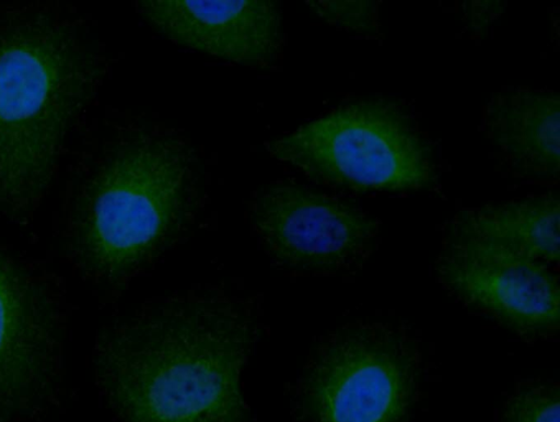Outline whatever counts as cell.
Returning a JSON list of instances; mask_svg holds the SVG:
<instances>
[{
  "label": "cell",
  "mask_w": 560,
  "mask_h": 422,
  "mask_svg": "<svg viewBox=\"0 0 560 422\" xmlns=\"http://www.w3.org/2000/svg\"><path fill=\"white\" fill-rule=\"evenodd\" d=\"M438 272L465 303L520 335L536 337L559 328L558 278L540 260L452 234Z\"/></svg>",
  "instance_id": "obj_7"
},
{
  "label": "cell",
  "mask_w": 560,
  "mask_h": 422,
  "mask_svg": "<svg viewBox=\"0 0 560 422\" xmlns=\"http://www.w3.org/2000/svg\"><path fill=\"white\" fill-rule=\"evenodd\" d=\"M139 9L174 43L231 62L267 67L281 48V16L275 1L142 0Z\"/></svg>",
  "instance_id": "obj_9"
},
{
  "label": "cell",
  "mask_w": 560,
  "mask_h": 422,
  "mask_svg": "<svg viewBox=\"0 0 560 422\" xmlns=\"http://www.w3.org/2000/svg\"><path fill=\"white\" fill-rule=\"evenodd\" d=\"M254 221L279 260L312 269L355 260L377 233L375 221L359 209L293 184L266 189L255 203Z\"/></svg>",
  "instance_id": "obj_8"
},
{
  "label": "cell",
  "mask_w": 560,
  "mask_h": 422,
  "mask_svg": "<svg viewBox=\"0 0 560 422\" xmlns=\"http://www.w3.org/2000/svg\"><path fill=\"white\" fill-rule=\"evenodd\" d=\"M492 142L526 175L558 177L560 171V97L518 90L497 95L487 106Z\"/></svg>",
  "instance_id": "obj_10"
},
{
  "label": "cell",
  "mask_w": 560,
  "mask_h": 422,
  "mask_svg": "<svg viewBox=\"0 0 560 422\" xmlns=\"http://www.w3.org/2000/svg\"><path fill=\"white\" fill-rule=\"evenodd\" d=\"M192 157L182 141L141 134L120 144L88 186L72 222L78 268L115 283L158 253L185 220Z\"/></svg>",
  "instance_id": "obj_3"
},
{
  "label": "cell",
  "mask_w": 560,
  "mask_h": 422,
  "mask_svg": "<svg viewBox=\"0 0 560 422\" xmlns=\"http://www.w3.org/2000/svg\"><path fill=\"white\" fill-rule=\"evenodd\" d=\"M60 324L48 291L0 249V422L45 407L60 380Z\"/></svg>",
  "instance_id": "obj_6"
},
{
  "label": "cell",
  "mask_w": 560,
  "mask_h": 422,
  "mask_svg": "<svg viewBox=\"0 0 560 422\" xmlns=\"http://www.w3.org/2000/svg\"><path fill=\"white\" fill-rule=\"evenodd\" d=\"M268 150L318 183L357 191L421 189L435 180L428 145L410 118L386 102L339 107Z\"/></svg>",
  "instance_id": "obj_4"
},
{
  "label": "cell",
  "mask_w": 560,
  "mask_h": 422,
  "mask_svg": "<svg viewBox=\"0 0 560 422\" xmlns=\"http://www.w3.org/2000/svg\"><path fill=\"white\" fill-rule=\"evenodd\" d=\"M95 79L68 26L40 13L0 17V212L24 216L40 201Z\"/></svg>",
  "instance_id": "obj_2"
},
{
  "label": "cell",
  "mask_w": 560,
  "mask_h": 422,
  "mask_svg": "<svg viewBox=\"0 0 560 422\" xmlns=\"http://www.w3.org/2000/svg\"><path fill=\"white\" fill-rule=\"evenodd\" d=\"M417 355L398 332L350 328L313 362L305 401L313 422H406L416 391Z\"/></svg>",
  "instance_id": "obj_5"
},
{
  "label": "cell",
  "mask_w": 560,
  "mask_h": 422,
  "mask_svg": "<svg viewBox=\"0 0 560 422\" xmlns=\"http://www.w3.org/2000/svg\"><path fill=\"white\" fill-rule=\"evenodd\" d=\"M248 323L232 307L170 305L106 329L94 368L122 422H244Z\"/></svg>",
  "instance_id": "obj_1"
},
{
  "label": "cell",
  "mask_w": 560,
  "mask_h": 422,
  "mask_svg": "<svg viewBox=\"0 0 560 422\" xmlns=\"http://www.w3.org/2000/svg\"><path fill=\"white\" fill-rule=\"evenodd\" d=\"M559 387L533 384L518 389L509 400L503 422H559Z\"/></svg>",
  "instance_id": "obj_12"
},
{
  "label": "cell",
  "mask_w": 560,
  "mask_h": 422,
  "mask_svg": "<svg viewBox=\"0 0 560 422\" xmlns=\"http://www.w3.org/2000/svg\"><path fill=\"white\" fill-rule=\"evenodd\" d=\"M559 220L560 200L548 194L463 212L454 222L452 234L557 263Z\"/></svg>",
  "instance_id": "obj_11"
},
{
  "label": "cell",
  "mask_w": 560,
  "mask_h": 422,
  "mask_svg": "<svg viewBox=\"0 0 560 422\" xmlns=\"http://www.w3.org/2000/svg\"><path fill=\"white\" fill-rule=\"evenodd\" d=\"M327 22L355 28L373 27V11L368 1H308Z\"/></svg>",
  "instance_id": "obj_13"
}]
</instances>
